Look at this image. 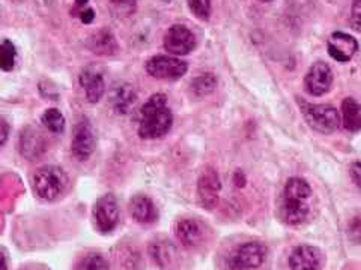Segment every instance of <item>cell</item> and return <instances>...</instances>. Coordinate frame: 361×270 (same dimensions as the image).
I'll list each match as a JSON object with an SVG mask.
<instances>
[{
    "label": "cell",
    "mask_w": 361,
    "mask_h": 270,
    "mask_svg": "<svg viewBox=\"0 0 361 270\" xmlns=\"http://www.w3.org/2000/svg\"><path fill=\"white\" fill-rule=\"evenodd\" d=\"M217 87V78L214 74H203L196 77L191 82V90H193L196 96H207L214 92Z\"/></svg>",
    "instance_id": "obj_21"
},
{
    "label": "cell",
    "mask_w": 361,
    "mask_h": 270,
    "mask_svg": "<svg viewBox=\"0 0 361 270\" xmlns=\"http://www.w3.org/2000/svg\"><path fill=\"white\" fill-rule=\"evenodd\" d=\"M351 177L358 186V189L361 191V162H354L351 165Z\"/></svg>",
    "instance_id": "obj_31"
},
{
    "label": "cell",
    "mask_w": 361,
    "mask_h": 270,
    "mask_svg": "<svg viewBox=\"0 0 361 270\" xmlns=\"http://www.w3.org/2000/svg\"><path fill=\"white\" fill-rule=\"evenodd\" d=\"M349 239L355 243H361V217H357L349 224Z\"/></svg>",
    "instance_id": "obj_28"
},
{
    "label": "cell",
    "mask_w": 361,
    "mask_h": 270,
    "mask_svg": "<svg viewBox=\"0 0 361 270\" xmlns=\"http://www.w3.org/2000/svg\"><path fill=\"white\" fill-rule=\"evenodd\" d=\"M18 148L21 156L27 161H35L41 158L47 149V143H45L44 135L39 132V129L33 127L23 128L20 134Z\"/></svg>",
    "instance_id": "obj_11"
},
{
    "label": "cell",
    "mask_w": 361,
    "mask_h": 270,
    "mask_svg": "<svg viewBox=\"0 0 361 270\" xmlns=\"http://www.w3.org/2000/svg\"><path fill=\"white\" fill-rule=\"evenodd\" d=\"M173 116L167 107V98L161 94L152 95L142 107L139 135L146 140L161 139L171 131Z\"/></svg>",
    "instance_id": "obj_1"
},
{
    "label": "cell",
    "mask_w": 361,
    "mask_h": 270,
    "mask_svg": "<svg viewBox=\"0 0 361 270\" xmlns=\"http://www.w3.org/2000/svg\"><path fill=\"white\" fill-rule=\"evenodd\" d=\"M94 219L101 233H110L119 222V207L116 198L107 194L101 197L94 206Z\"/></svg>",
    "instance_id": "obj_9"
},
{
    "label": "cell",
    "mask_w": 361,
    "mask_h": 270,
    "mask_svg": "<svg viewBox=\"0 0 361 270\" xmlns=\"http://www.w3.org/2000/svg\"><path fill=\"white\" fill-rule=\"evenodd\" d=\"M306 90L313 96H322L329 92L333 84V72L331 68L324 62H316L310 66L306 75Z\"/></svg>",
    "instance_id": "obj_10"
},
{
    "label": "cell",
    "mask_w": 361,
    "mask_h": 270,
    "mask_svg": "<svg viewBox=\"0 0 361 270\" xmlns=\"http://www.w3.org/2000/svg\"><path fill=\"white\" fill-rule=\"evenodd\" d=\"M173 254H175V251H173V246L171 245V242H155L151 246V255L155 260V263H158L161 267L171 263Z\"/></svg>",
    "instance_id": "obj_24"
},
{
    "label": "cell",
    "mask_w": 361,
    "mask_h": 270,
    "mask_svg": "<svg viewBox=\"0 0 361 270\" xmlns=\"http://www.w3.org/2000/svg\"><path fill=\"white\" fill-rule=\"evenodd\" d=\"M17 60V50L16 45L9 39H5L0 44V70L13 71Z\"/></svg>",
    "instance_id": "obj_23"
},
{
    "label": "cell",
    "mask_w": 361,
    "mask_h": 270,
    "mask_svg": "<svg viewBox=\"0 0 361 270\" xmlns=\"http://www.w3.org/2000/svg\"><path fill=\"white\" fill-rule=\"evenodd\" d=\"M324 263L322 252L314 246L302 245L292 251L289 264L292 270H321Z\"/></svg>",
    "instance_id": "obj_12"
},
{
    "label": "cell",
    "mask_w": 361,
    "mask_h": 270,
    "mask_svg": "<svg viewBox=\"0 0 361 270\" xmlns=\"http://www.w3.org/2000/svg\"><path fill=\"white\" fill-rule=\"evenodd\" d=\"M78 270H109V264L101 255H89L82 262Z\"/></svg>",
    "instance_id": "obj_27"
},
{
    "label": "cell",
    "mask_w": 361,
    "mask_h": 270,
    "mask_svg": "<svg viewBox=\"0 0 361 270\" xmlns=\"http://www.w3.org/2000/svg\"><path fill=\"white\" fill-rule=\"evenodd\" d=\"M109 5L118 17H131L137 9V0H109Z\"/></svg>",
    "instance_id": "obj_25"
},
{
    "label": "cell",
    "mask_w": 361,
    "mask_h": 270,
    "mask_svg": "<svg viewBox=\"0 0 361 270\" xmlns=\"http://www.w3.org/2000/svg\"><path fill=\"white\" fill-rule=\"evenodd\" d=\"M261 2H271V0H261Z\"/></svg>",
    "instance_id": "obj_35"
},
{
    "label": "cell",
    "mask_w": 361,
    "mask_h": 270,
    "mask_svg": "<svg viewBox=\"0 0 361 270\" xmlns=\"http://www.w3.org/2000/svg\"><path fill=\"white\" fill-rule=\"evenodd\" d=\"M358 50L355 38L343 32H334L329 39V53L337 62H349Z\"/></svg>",
    "instance_id": "obj_14"
},
{
    "label": "cell",
    "mask_w": 361,
    "mask_h": 270,
    "mask_svg": "<svg viewBox=\"0 0 361 270\" xmlns=\"http://www.w3.org/2000/svg\"><path fill=\"white\" fill-rule=\"evenodd\" d=\"M302 115L309 122V125L322 134L333 132L341 125V117L334 107L330 105H312V104H301Z\"/></svg>",
    "instance_id": "obj_4"
},
{
    "label": "cell",
    "mask_w": 361,
    "mask_h": 270,
    "mask_svg": "<svg viewBox=\"0 0 361 270\" xmlns=\"http://www.w3.org/2000/svg\"><path fill=\"white\" fill-rule=\"evenodd\" d=\"M351 25L361 33V0H354L351 9Z\"/></svg>",
    "instance_id": "obj_29"
},
{
    "label": "cell",
    "mask_w": 361,
    "mask_h": 270,
    "mask_svg": "<svg viewBox=\"0 0 361 270\" xmlns=\"http://www.w3.org/2000/svg\"><path fill=\"white\" fill-rule=\"evenodd\" d=\"M312 195V188L304 179L292 177L288 180L283 193V218L290 225H298L309 217L307 200Z\"/></svg>",
    "instance_id": "obj_2"
},
{
    "label": "cell",
    "mask_w": 361,
    "mask_h": 270,
    "mask_svg": "<svg viewBox=\"0 0 361 270\" xmlns=\"http://www.w3.org/2000/svg\"><path fill=\"white\" fill-rule=\"evenodd\" d=\"M267 250L257 242H247L232 252L228 260L231 270H250L261 266L265 262Z\"/></svg>",
    "instance_id": "obj_5"
},
{
    "label": "cell",
    "mask_w": 361,
    "mask_h": 270,
    "mask_svg": "<svg viewBox=\"0 0 361 270\" xmlns=\"http://www.w3.org/2000/svg\"><path fill=\"white\" fill-rule=\"evenodd\" d=\"M0 270H8L6 257H5V254L2 251H0Z\"/></svg>",
    "instance_id": "obj_33"
},
{
    "label": "cell",
    "mask_w": 361,
    "mask_h": 270,
    "mask_svg": "<svg viewBox=\"0 0 361 270\" xmlns=\"http://www.w3.org/2000/svg\"><path fill=\"white\" fill-rule=\"evenodd\" d=\"M95 18V13L92 9H86L80 14V20L85 22V25H89V22H92Z\"/></svg>",
    "instance_id": "obj_32"
},
{
    "label": "cell",
    "mask_w": 361,
    "mask_h": 270,
    "mask_svg": "<svg viewBox=\"0 0 361 270\" xmlns=\"http://www.w3.org/2000/svg\"><path fill=\"white\" fill-rule=\"evenodd\" d=\"M95 131L87 119H82L75 123L71 139V152L75 160L87 161L95 150Z\"/></svg>",
    "instance_id": "obj_7"
},
{
    "label": "cell",
    "mask_w": 361,
    "mask_h": 270,
    "mask_svg": "<svg viewBox=\"0 0 361 270\" xmlns=\"http://www.w3.org/2000/svg\"><path fill=\"white\" fill-rule=\"evenodd\" d=\"M87 2H89V0H75L77 6H85Z\"/></svg>",
    "instance_id": "obj_34"
},
{
    "label": "cell",
    "mask_w": 361,
    "mask_h": 270,
    "mask_svg": "<svg viewBox=\"0 0 361 270\" xmlns=\"http://www.w3.org/2000/svg\"><path fill=\"white\" fill-rule=\"evenodd\" d=\"M188 66L184 60L171 56H154L146 62V72L158 80H178L184 77Z\"/></svg>",
    "instance_id": "obj_6"
},
{
    "label": "cell",
    "mask_w": 361,
    "mask_h": 270,
    "mask_svg": "<svg viewBox=\"0 0 361 270\" xmlns=\"http://www.w3.org/2000/svg\"><path fill=\"white\" fill-rule=\"evenodd\" d=\"M131 217L142 224H151L157 219L158 213L152 200L146 195H135L130 201Z\"/></svg>",
    "instance_id": "obj_18"
},
{
    "label": "cell",
    "mask_w": 361,
    "mask_h": 270,
    "mask_svg": "<svg viewBox=\"0 0 361 270\" xmlns=\"http://www.w3.org/2000/svg\"><path fill=\"white\" fill-rule=\"evenodd\" d=\"M9 123L4 119L0 117V146H4L9 137Z\"/></svg>",
    "instance_id": "obj_30"
},
{
    "label": "cell",
    "mask_w": 361,
    "mask_h": 270,
    "mask_svg": "<svg viewBox=\"0 0 361 270\" xmlns=\"http://www.w3.org/2000/svg\"><path fill=\"white\" fill-rule=\"evenodd\" d=\"M342 115H343V127L348 131L357 132L361 128V111H360L358 103L354 98L343 99Z\"/></svg>",
    "instance_id": "obj_20"
},
{
    "label": "cell",
    "mask_w": 361,
    "mask_h": 270,
    "mask_svg": "<svg viewBox=\"0 0 361 270\" xmlns=\"http://www.w3.org/2000/svg\"><path fill=\"white\" fill-rule=\"evenodd\" d=\"M44 127L54 134H61L65 129V117L58 108H49L41 117Z\"/></svg>",
    "instance_id": "obj_22"
},
{
    "label": "cell",
    "mask_w": 361,
    "mask_h": 270,
    "mask_svg": "<svg viewBox=\"0 0 361 270\" xmlns=\"http://www.w3.org/2000/svg\"><path fill=\"white\" fill-rule=\"evenodd\" d=\"M87 49L99 56H113L118 51V42L110 30L101 29L89 37Z\"/></svg>",
    "instance_id": "obj_17"
},
{
    "label": "cell",
    "mask_w": 361,
    "mask_h": 270,
    "mask_svg": "<svg viewBox=\"0 0 361 270\" xmlns=\"http://www.w3.org/2000/svg\"><path fill=\"white\" fill-rule=\"evenodd\" d=\"M220 191V180L217 173L214 170H208L202 174L199 180V198L200 202L207 209L214 207L219 198Z\"/></svg>",
    "instance_id": "obj_16"
},
{
    "label": "cell",
    "mask_w": 361,
    "mask_h": 270,
    "mask_svg": "<svg viewBox=\"0 0 361 270\" xmlns=\"http://www.w3.org/2000/svg\"><path fill=\"white\" fill-rule=\"evenodd\" d=\"M176 238L187 248L199 245L203 239L202 225L195 219H183L176 225Z\"/></svg>",
    "instance_id": "obj_19"
},
{
    "label": "cell",
    "mask_w": 361,
    "mask_h": 270,
    "mask_svg": "<svg viewBox=\"0 0 361 270\" xmlns=\"http://www.w3.org/2000/svg\"><path fill=\"white\" fill-rule=\"evenodd\" d=\"M196 47V37L188 27L183 25H175L166 32L164 49L175 56H185Z\"/></svg>",
    "instance_id": "obj_8"
},
{
    "label": "cell",
    "mask_w": 361,
    "mask_h": 270,
    "mask_svg": "<svg viewBox=\"0 0 361 270\" xmlns=\"http://www.w3.org/2000/svg\"><path fill=\"white\" fill-rule=\"evenodd\" d=\"M68 185V177L59 167L45 165L38 168L32 177V186L35 194L47 201H53L63 194Z\"/></svg>",
    "instance_id": "obj_3"
},
{
    "label": "cell",
    "mask_w": 361,
    "mask_h": 270,
    "mask_svg": "<svg viewBox=\"0 0 361 270\" xmlns=\"http://www.w3.org/2000/svg\"><path fill=\"white\" fill-rule=\"evenodd\" d=\"M137 101V94L131 84L121 83L113 87L110 94V104L111 108L115 110L118 115H127L131 107Z\"/></svg>",
    "instance_id": "obj_15"
},
{
    "label": "cell",
    "mask_w": 361,
    "mask_h": 270,
    "mask_svg": "<svg viewBox=\"0 0 361 270\" xmlns=\"http://www.w3.org/2000/svg\"><path fill=\"white\" fill-rule=\"evenodd\" d=\"M164 2H171V0H164Z\"/></svg>",
    "instance_id": "obj_36"
},
{
    "label": "cell",
    "mask_w": 361,
    "mask_h": 270,
    "mask_svg": "<svg viewBox=\"0 0 361 270\" xmlns=\"http://www.w3.org/2000/svg\"><path fill=\"white\" fill-rule=\"evenodd\" d=\"M188 8L193 15L202 21H207L211 15V0H187Z\"/></svg>",
    "instance_id": "obj_26"
},
{
    "label": "cell",
    "mask_w": 361,
    "mask_h": 270,
    "mask_svg": "<svg viewBox=\"0 0 361 270\" xmlns=\"http://www.w3.org/2000/svg\"><path fill=\"white\" fill-rule=\"evenodd\" d=\"M80 86L85 90L86 99L90 104H97L98 101L104 96L106 92V83L104 77L99 72L98 68L87 66L80 74Z\"/></svg>",
    "instance_id": "obj_13"
}]
</instances>
